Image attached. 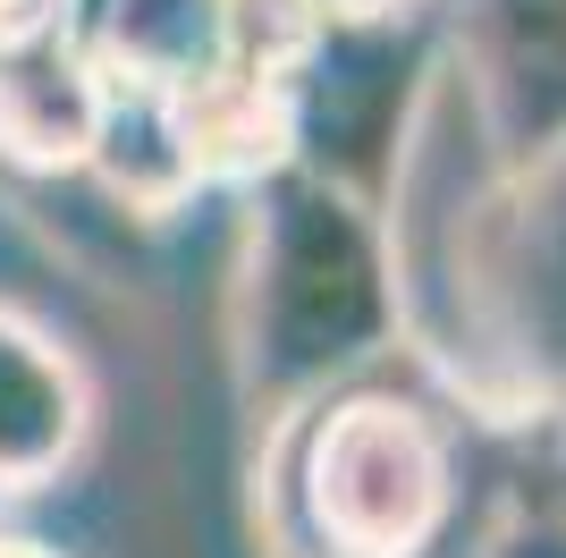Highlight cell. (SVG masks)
Listing matches in <instances>:
<instances>
[{
    "mask_svg": "<svg viewBox=\"0 0 566 558\" xmlns=\"http://www.w3.org/2000/svg\"><path fill=\"white\" fill-rule=\"evenodd\" d=\"M237 390L271 432L305 397L338 390L406 339L389 211L338 169L287 162L245 186L237 255Z\"/></svg>",
    "mask_w": 566,
    "mask_h": 558,
    "instance_id": "obj_1",
    "label": "cell"
},
{
    "mask_svg": "<svg viewBox=\"0 0 566 558\" xmlns=\"http://www.w3.org/2000/svg\"><path fill=\"white\" fill-rule=\"evenodd\" d=\"M280 534L313 558H423L457 516V441L423 397L364 372L271 423Z\"/></svg>",
    "mask_w": 566,
    "mask_h": 558,
    "instance_id": "obj_2",
    "label": "cell"
},
{
    "mask_svg": "<svg viewBox=\"0 0 566 558\" xmlns=\"http://www.w3.org/2000/svg\"><path fill=\"white\" fill-rule=\"evenodd\" d=\"M449 69L499 162L566 144V0H465Z\"/></svg>",
    "mask_w": 566,
    "mask_h": 558,
    "instance_id": "obj_3",
    "label": "cell"
},
{
    "mask_svg": "<svg viewBox=\"0 0 566 558\" xmlns=\"http://www.w3.org/2000/svg\"><path fill=\"white\" fill-rule=\"evenodd\" d=\"M102 93L111 76L76 25L0 43V162L25 178H76L102 127Z\"/></svg>",
    "mask_w": 566,
    "mask_h": 558,
    "instance_id": "obj_4",
    "label": "cell"
},
{
    "mask_svg": "<svg viewBox=\"0 0 566 558\" xmlns=\"http://www.w3.org/2000/svg\"><path fill=\"white\" fill-rule=\"evenodd\" d=\"M94 432V390L76 355L51 330L0 313V483L9 490H43L76 465Z\"/></svg>",
    "mask_w": 566,
    "mask_h": 558,
    "instance_id": "obj_5",
    "label": "cell"
},
{
    "mask_svg": "<svg viewBox=\"0 0 566 558\" xmlns=\"http://www.w3.org/2000/svg\"><path fill=\"white\" fill-rule=\"evenodd\" d=\"M178 93V127L187 153L203 169V186H245L296 162V76L245 69V60H212L203 76H187Z\"/></svg>",
    "mask_w": 566,
    "mask_h": 558,
    "instance_id": "obj_6",
    "label": "cell"
},
{
    "mask_svg": "<svg viewBox=\"0 0 566 558\" xmlns=\"http://www.w3.org/2000/svg\"><path fill=\"white\" fill-rule=\"evenodd\" d=\"M85 178H94L111 204H127L136 220H169V211H187L195 195H203V169H195L187 127H178V93L111 76L94 153H85Z\"/></svg>",
    "mask_w": 566,
    "mask_h": 558,
    "instance_id": "obj_7",
    "label": "cell"
},
{
    "mask_svg": "<svg viewBox=\"0 0 566 558\" xmlns=\"http://www.w3.org/2000/svg\"><path fill=\"white\" fill-rule=\"evenodd\" d=\"M69 25L127 85H187L220 60V0H76Z\"/></svg>",
    "mask_w": 566,
    "mask_h": 558,
    "instance_id": "obj_8",
    "label": "cell"
},
{
    "mask_svg": "<svg viewBox=\"0 0 566 558\" xmlns=\"http://www.w3.org/2000/svg\"><path fill=\"white\" fill-rule=\"evenodd\" d=\"M322 34H331L322 0H220V60H245V69L296 76Z\"/></svg>",
    "mask_w": 566,
    "mask_h": 558,
    "instance_id": "obj_9",
    "label": "cell"
},
{
    "mask_svg": "<svg viewBox=\"0 0 566 558\" xmlns=\"http://www.w3.org/2000/svg\"><path fill=\"white\" fill-rule=\"evenodd\" d=\"M482 558H566V516H516L507 534L482 541Z\"/></svg>",
    "mask_w": 566,
    "mask_h": 558,
    "instance_id": "obj_10",
    "label": "cell"
},
{
    "mask_svg": "<svg viewBox=\"0 0 566 558\" xmlns=\"http://www.w3.org/2000/svg\"><path fill=\"white\" fill-rule=\"evenodd\" d=\"M76 0H0V43H25V34H43V25H69Z\"/></svg>",
    "mask_w": 566,
    "mask_h": 558,
    "instance_id": "obj_11",
    "label": "cell"
},
{
    "mask_svg": "<svg viewBox=\"0 0 566 558\" xmlns=\"http://www.w3.org/2000/svg\"><path fill=\"white\" fill-rule=\"evenodd\" d=\"M423 0H322V18L331 25H398V18H415Z\"/></svg>",
    "mask_w": 566,
    "mask_h": 558,
    "instance_id": "obj_12",
    "label": "cell"
},
{
    "mask_svg": "<svg viewBox=\"0 0 566 558\" xmlns=\"http://www.w3.org/2000/svg\"><path fill=\"white\" fill-rule=\"evenodd\" d=\"M0 558H69V550H51V541H25V534H9V525H0Z\"/></svg>",
    "mask_w": 566,
    "mask_h": 558,
    "instance_id": "obj_13",
    "label": "cell"
},
{
    "mask_svg": "<svg viewBox=\"0 0 566 558\" xmlns=\"http://www.w3.org/2000/svg\"><path fill=\"white\" fill-rule=\"evenodd\" d=\"M0 525H9V483H0Z\"/></svg>",
    "mask_w": 566,
    "mask_h": 558,
    "instance_id": "obj_14",
    "label": "cell"
}]
</instances>
